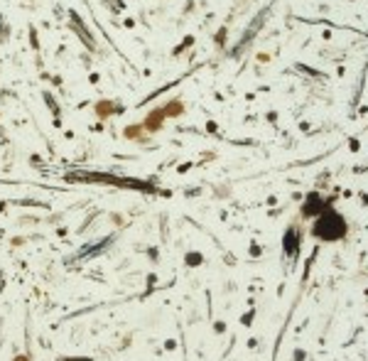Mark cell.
Listing matches in <instances>:
<instances>
[{"instance_id":"cell-5","label":"cell","mask_w":368,"mask_h":361,"mask_svg":"<svg viewBox=\"0 0 368 361\" xmlns=\"http://www.w3.org/2000/svg\"><path fill=\"white\" fill-rule=\"evenodd\" d=\"M101 116H106V113H111V111H120V108H115V106H106V101L103 103H98V108H96Z\"/></svg>"},{"instance_id":"cell-4","label":"cell","mask_w":368,"mask_h":361,"mask_svg":"<svg viewBox=\"0 0 368 361\" xmlns=\"http://www.w3.org/2000/svg\"><path fill=\"white\" fill-rule=\"evenodd\" d=\"M167 113H164V108L162 111H152L150 116H147V120H145V128L147 130H157L160 125H162V118H164Z\"/></svg>"},{"instance_id":"cell-3","label":"cell","mask_w":368,"mask_h":361,"mask_svg":"<svg viewBox=\"0 0 368 361\" xmlns=\"http://www.w3.org/2000/svg\"><path fill=\"white\" fill-rule=\"evenodd\" d=\"M71 23H74V30H76V32H79L81 37H84L86 47H89V49H96V45H93V37H91V35H89V32L84 30V23H81V20H79V18L74 15V13H71Z\"/></svg>"},{"instance_id":"cell-1","label":"cell","mask_w":368,"mask_h":361,"mask_svg":"<svg viewBox=\"0 0 368 361\" xmlns=\"http://www.w3.org/2000/svg\"><path fill=\"white\" fill-rule=\"evenodd\" d=\"M346 234V224L344 219L336 214V212H326L317 224H314V236L324 239V241H334V239H341Z\"/></svg>"},{"instance_id":"cell-2","label":"cell","mask_w":368,"mask_h":361,"mask_svg":"<svg viewBox=\"0 0 368 361\" xmlns=\"http://www.w3.org/2000/svg\"><path fill=\"white\" fill-rule=\"evenodd\" d=\"M79 179H91V182H106V185H123V187H133V190H138V187H145V185H140L138 179H120V177H113V174H76ZM147 190V187H145Z\"/></svg>"}]
</instances>
